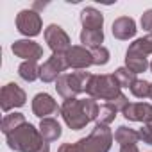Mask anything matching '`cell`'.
<instances>
[{"label":"cell","instance_id":"7c38bea8","mask_svg":"<svg viewBox=\"0 0 152 152\" xmlns=\"http://www.w3.org/2000/svg\"><path fill=\"white\" fill-rule=\"evenodd\" d=\"M57 111H61V107L57 106V102L48 93H38L32 99V113L36 116H39L41 120L48 118L50 115H56Z\"/></svg>","mask_w":152,"mask_h":152},{"label":"cell","instance_id":"4316f807","mask_svg":"<svg viewBox=\"0 0 152 152\" xmlns=\"http://www.w3.org/2000/svg\"><path fill=\"white\" fill-rule=\"evenodd\" d=\"M91 56H93V64L97 66H104L109 63V50L106 47H97L91 50Z\"/></svg>","mask_w":152,"mask_h":152},{"label":"cell","instance_id":"7402d4cb","mask_svg":"<svg viewBox=\"0 0 152 152\" xmlns=\"http://www.w3.org/2000/svg\"><path fill=\"white\" fill-rule=\"evenodd\" d=\"M116 107L113 106V104H109V102H106V104H102L100 107H99V115H97V125H109L111 122H115V118H116Z\"/></svg>","mask_w":152,"mask_h":152},{"label":"cell","instance_id":"e0dca14e","mask_svg":"<svg viewBox=\"0 0 152 152\" xmlns=\"http://www.w3.org/2000/svg\"><path fill=\"white\" fill-rule=\"evenodd\" d=\"M125 68H129L132 73H143V72H147V68H150V63L147 61L145 56L127 48V52H125Z\"/></svg>","mask_w":152,"mask_h":152},{"label":"cell","instance_id":"1f68e13d","mask_svg":"<svg viewBox=\"0 0 152 152\" xmlns=\"http://www.w3.org/2000/svg\"><path fill=\"white\" fill-rule=\"evenodd\" d=\"M120 152H140L138 145H124L120 147Z\"/></svg>","mask_w":152,"mask_h":152},{"label":"cell","instance_id":"e575fe53","mask_svg":"<svg viewBox=\"0 0 152 152\" xmlns=\"http://www.w3.org/2000/svg\"><path fill=\"white\" fill-rule=\"evenodd\" d=\"M150 72H152V63H150Z\"/></svg>","mask_w":152,"mask_h":152},{"label":"cell","instance_id":"ba28073f","mask_svg":"<svg viewBox=\"0 0 152 152\" xmlns=\"http://www.w3.org/2000/svg\"><path fill=\"white\" fill-rule=\"evenodd\" d=\"M25 100H27V95L16 83L6 84L2 88V91H0V106H2L4 113H9L15 107L25 106Z\"/></svg>","mask_w":152,"mask_h":152},{"label":"cell","instance_id":"836d02e7","mask_svg":"<svg viewBox=\"0 0 152 152\" xmlns=\"http://www.w3.org/2000/svg\"><path fill=\"white\" fill-rule=\"evenodd\" d=\"M150 99H152V86H150Z\"/></svg>","mask_w":152,"mask_h":152},{"label":"cell","instance_id":"603a6c76","mask_svg":"<svg viewBox=\"0 0 152 152\" xmlns=\"http://www.w3.org/2000/svg\"><path fill=\"white\" fill-rule=\"evenodd\" d=\"M115 79L118 81V84H120V88H131L138 79H136V73H132L129 68H125V66H120V68H116L115 70Z\"/></svg>","mask_w":152,"mask_h":152},{"label":"cell","instance_id":"5b68a950","mask_svg":"<svg viewBox=\"0 0 152 152\" xmlns=\"http://www.w3.org/2000/svg\"><path fill=\"white\" fill-rule=\"evenodd\" d=\"M61 116L64 120V124L72 129V131H81L90 124V118L86 116L83 104L79 99H68L63 102L61 106Z\"/></svg>","mask_w":152,"mask_h":152},{"label":"cell","instance_id":"44dd1931","mask_svg":"<svg viewBox=\"0 0 152 152\" xmlns=\"http://www.w3.org/2000/svg\"><path fill=\"white\" fill-rule=\"evenodd\" d=\"M27 120H25V116L22 115V113H9V115H6L4 116V120H2V132L7 136L9 132H13L15 129H18L20 125H23Z\"/></svg>","mask_w":152,"mask_h":152},{"label":"cell","instance_id":"2e32d148","mask_svg":"<svg viewBox=\"0 0 152 152\" xmlns=\"http://www.w3.org/2000/svg\"><path fill=\"white\" fill-rule=\"evenodd\" d=\"M38 129H39V132H41V138H43L47 143L57 141V140L61 138V134H63L59 122L54 120V118H43V120L39 122V127H38Z\"/></svg>","mask_w":152,"mask_h":152},{"label":"cell","instance_id":"484cf974","mask_svg":"<svg viewBox=\"0 0 152 152\" xmlns=\"http://www.w3.org/2000/svg\"><path fill=\"white\" fill-rule=\"evenodd\" d=\"M81 104H83V109H84L86 116L90 118V122H95L97 120V115H99V107H100L97 104V100L91 99V97H88V99H83Z\"/></svg>","mask_w":152,"mask_h":152},{"label":"cell","instance_id":"6da1fadb","mask_svg":"<svg viewBox=\"0 0 152 152\" xmlns=\"http://www.w3.org/2000/svg\"><path fill=\"white\" fill-rule=\"evenodd\" d=\"M6 141H7L9 148L15 152H39L47 143L41 138L39 129H36L29 122H25L13 132H9L6 136Z\"/></svg>","mask_w":152,"mask_h":152},{"label":"cell","instance_id":"d6986e66","mask_svg":"<svg viewBox=\"0 0 152 152\" xmlns=\"http://www.w3.org/2000/svg\"><path fill=\"white\" fill-rule=\"evenodd\" d=\"M39 70L41 66H38L36 61H23L18 66V75L27 83H34L36 79H39Z\"/></svg>","mask_w":152,"mask_h":152},{"label":"cell","instance_id":"30bf717a","mask_svg":"<svg viewBox=\"0 0 152 152\" xmlns=\"http://www.w3.org/2000/svg\"><path fill=\"white\" fill-rule=\"evenodd\" d=\"M66 57V64L68 68H73V70H86L88 66L93 64V56H91V50L83 47V45H72L68 48V52L64 54Z\"/></svg>","mask_w":152,"mask_h":152},{"label":"cell","instance_id":"8fae6325","mask_svg":"<svg viewBox=\"0 0 152 152\" xmlns=\"http://www.w3.org/2000/svg\"><path fill=\"white\" fill-rule=\"evenodd\" d=\"M11 52L16 57H22L25 61H38L43 57V48L39 43L32 39H16L11 45Z\"/></svg>","mask_w":152,"mask_h":152},{"label":"cell","instance_id":"ac0fdd59","mask_svg":"<svg viewBox=\"0 0 152 152\" xmlns=\"http://www.w3.org/2000/svg\"><path fill=\"white\" fill-rule=\"evenodd\" d=\"M115 140L116 143H120V147H124V145H136L140 141V136H138V131L127 125H120L115 132Z\"/></svg>","mask_w":152,"mask_h":152},{"label":"cell","instance_id":"f546056e","mask_svg":"<svg viewBox=\"0 0 152 152\" xmlns=\"http://www.w3.org/2000/svg\"><path fill=\"white\" fill-rule=\"evenodd\" d=\"M109 104H113V106L116 107V111H124V109H125V107H127L131 102H129V100H127V97L122 93L120 97H116V99H115L113 102H109Z\"/></svg>","mask_w":152,"mask_h":152},{"label":"cell","instance_id":"52a82bcc","mask_svg":"<svg viewBox=\"0 0 152 152\" xmlns=\"http://www.w3.org/2000/svg\"><path fill=\"white\" fill-rule=\"evenodd\" d=\"M43 36H45V41H47V45L50 47L52 54H66L68 48L72 47L70 36L64 32L63 27H59V25H56V23H50V25L45 29Z\"/></svg>","mask_w":152,"mask_h":152},{"label":"cell","instance_id":"f1b7e54d","mask_svg":"<svg viewBox=\"0 0 152 152\" xmlns=\"http://www.w3.org/2000/svg\"><path fill=\"white\" fill-rule=\"evenodd\" d=\"M141 27L148 32H152V9H147L141 15Z\"/></svg>","mask_w":152,"mask_h":152},{"label":"cell","instance_id":"7a4b0ae2","mask_svg":"<svg viewBox=\"0 0 152 152\" xmlns=\"http://www.w3.org/2000/svg\"><path fill=\"white\" fill-rule=\"evenodd\" d=\"M91 77H93V73L83 72V70L73 72V73H63L56 81V90L64 100L75 99L79 93H84L88 90V84H90Z\"/></svg>","mask_w":152,"mask_h":152},{"label":"cell","instance_id":"3957f363","mask_svg":"<svg viewBox=\"0 0 152 152\" xmlns=\"http://www.w3.org/2000/svg\"><path fill=\"white\" fill-rule=\"evenodd\" d=\"M120 84L115 79V75H93L90 84H88V97L95 99V100H106V102H113L116 97L122 95L120 91Z\"/></svg>","mask_w":152,"mask_h":152},{"label":"cell","instance_id":"9c48e42d","mask_svg":"<svg viewBox=\"0 0 152 152\" xmlns=\"http://www.w3.org/2000/svg\"><path fill=\"white\" fill-rule=\"evenodd\" d=\"M68 68L66 64V57L64 54H52L43 64H41V70H39V79L43 83H54L57 81L63 72Z\"/></svg>","mask_w":152,"mask_h":152},{"label":"cell","instance_id":"4dcf8cb0","mask_svg":"<svg viewBox=\"0 0 152 152\" xmlns=\"http://www.w3.org/2000/svg\"><path fill=\"white\" fill-rule=\"evenodd\" d=\"M57 152H83V150H81L79 143H63L57 148Z\"/></svg>","mask_w":152,"mask_h":152},{"label":"cell","instance_id":"8992f818","mask_svg":"<svg viewBox=\"0 0 152 152\" xmlns=\"http://www.w3.org/2000/svg\"><path fill=\"white\" fill-rule=\"evenodd\" d=\"M41 27H43V22H41V16L38 11L34 9H23L18 13L16 16V29L20 34L27 36V38H34L41 32Z\"/></svg>","mask_w":152,"mask_h":152},{"label":"cell","instance_id":"ffe728a7","mask_svg":"<svg viewBox=\"0 0 152 152\" xmlns=\"http://www.w3.org/2000/svg\"><path fill=\"white\" fill-rule=\"evenodd\" d=\"M81 43H83V47H86V48H97V47H102V43H104V32L102 31H86V29H83V32H81Z\"/></svg>","mask_w":152,"mask_h":152},{"label":"cell","instance_id":"cb8c5ba5","mask_svg":"<svg viewBox=\"0 0 152 152\" xmlns=\"http://www.w3.org/2000/svg\"><path fill=\"white\" fill-rule=\"evenodd\" d=\"M129 48L134 50V52H138V54H141V56H145V57H147L148 54H152V32H150L148 36H145V38L136 39L134 43H131Z\"/></svg>","mask_w":152,"mask_h":152},{"label":"cell","instance_id":"d4e9b609","mask_svg":"<svg viewBox=\"0 0 152 152\" xmlns=\"http://www.w3.org/2000/svg\"><path fill=\"white\" fill-rule=\"evenodd\" d=\"M150 83H147L145 79L141 81V79H138L132 86H131V93L136 97V99H147V97H150Z\"/></svg>","mask_w":152,"mask_h":152},{"label":"cell","instance_id":"9a60e30c","mask_svg":"<svg viewBox=\"0 0 152 152\" xmlns=\"http://www.w3.org/2000/svg\"><path fill=\"white\" fill-rule=\"evenodd\" d=\"M81 23L86 31H102L104 15L95 7H84L81 11Z\"/></svg>","mask_w":152,"mask_h":152},{"label":"cell","instance_id":"277c9868","mask_svg":"<svg viewBox=\"0 0 152 152\" xmlns=\"http://www.w3.org/2000/svg\"><path fill=\"white\" fill-rule=\"evenodd\" d=\"M77 143L83 152H109L113 143V132L107 125H95L90 136L81 138Z\"/></svg>","mask_w":152,"mask_h":152},{"label":"cell","instance_id":"5bb4252c","mask_svg":"<svg viewBox=\"0 0 152 152\" xmlns=\"http://www.w3.org/2000/svg\"><path fill=\"white\" fill-rule=\"evenodd\" d=\"M111 31H113V36L116 39L127 41V39H131V38L136 36V31L138 29H136V23H134V20L131 16H120V18H116L113 22Z\"/></svg>","mask_w":152,"mask_h":152},{"label":"cell","instance_id":"4fadbf2b","mask_svg":"<svg viewBox=\"0 0 152 152\" xmlns=\"http://www.w3.org/2000/svg\"><path fill=\"white\" fill-rule=\"evenodd\" d=\"M122 115L129 122H143V124H148L152 120V104H147V102H131L122 111Z\"/></svg>","mask_w":152,"mask_h":152},{"label":"cell","instance_id":"83f0119b","mask_svg":"<svg viewBox=\"0 0 152 152\" xmlns=\"http://www.w3.org/2000/svg\"><path fill=\"white\" fill-rule=\"evenodd\" d=\"M138 136H140V140H141L143 143L152 145V129H150L147 124H143V127L138 131Z\"/></svg>","mask_w":152,"mask_h":152},{"label":"cell","instance_id":"d6a6232c","mask_svg":"<svg viewBox=\"0 0 152 152\" xmlns=\"http://www.w3.org/2000/svg\"><path fill=\"white\" fill-rule=\"evenodd\" d=\"M147 125H148V127H150V129H152V120H150V122H148V124H147Z\"/></svg>","mask_w":152,"mask_h":152}]
</instances>
